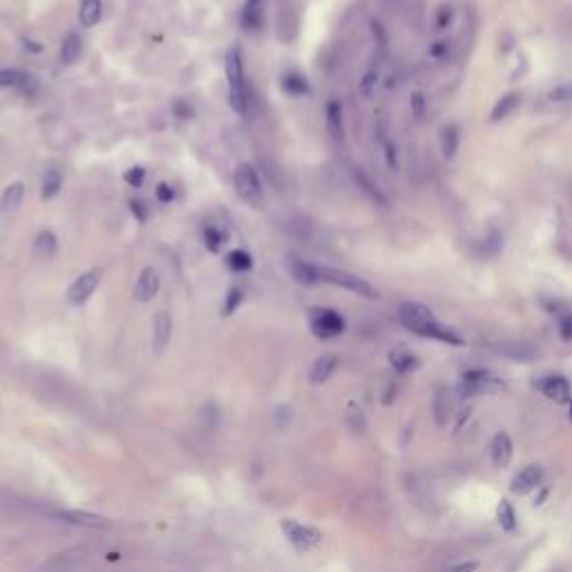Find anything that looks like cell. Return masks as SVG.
I'll list each match as a JSON object with an SVG mask.
<instances>
[{
  "label": "cell",
  "instance_id": "cell-4",
  "mask_svg": "<svg viewBox=\"0 0 572 572\" xmlns=\"http://www.w3.org/2000/svg\"><path fill=\"white\" fill-rule=\"evenodd\" d=\"M235 190L240 195L242 202H246L253 208H260L264 202V193H262V181L257 177L255 168L251 164H242L235 170Z\"/></svg>",
  "mask_w": 572,
  "mask_h": 572
},
{
  "label": "cell",
  "instance_id": "cell-1",
  "mask_svg": "<svg viewBox=\"0 0 572 572\" xmlns=\"http://www.w3.org/2000/svg\"><path fill=\"white\" fill-rule=\"evenodd\" d=\"M398 318L407 331H412L421 338L438 340V342H445V345H452V347L463 345V338L459 333L443 327V324L436 320L432 309L425 307L421 302H403L398 309Z\"/></svg>",
  "mask_w": 572,
  "mask_h": 572
},
{
  "label": "cell",
  "instance_id": "cell-18",
  "mask_svg": "<svg viewBox=\"0 0 572 572\" xmlns=\"http://www.w3.org/2000/svg\"><path fill=\"white\" fill-rule=\"evenodd\" d=\"M327 130L333 141H345V117H342V106L338 101L327 103Z\"/></svg>",
  "mask_w": 572,
  "mask_h": 572
},
{
  "label": "cell",
  "instance_id": "cell-21",
  "mask_svg": "<svg viewBox=\"0 0 572 572\" xmlns=\"http://www.w3.org/2000/svg\"><path fill=\"white\" fill-rule=\"evenodd\" d=\"M59 517L63 521H70L74 526H83V528H108L110 526V521L106 517H99V514H90V512L63 510Z\"/></svg>",
  "mask_w": 572,
  "mask_h": 572
},
{
  "label": "cell",
  "instance_id": "cell-42",
  "mask_svg": "<svg viewBox=\"0 0 572 572\" xmlns=\"http://www.w3.org/2000/svg\"><path fill=\"white\" fill-rule=\"evenodd\" d=\"M123 179H126L128 186H132V188H141V186H143V179H146V170H143L141 166H135V168L126 170V175H123Z\"/></svg>",
  "mask_w": 572,
  "mask_h": 572
},
{
  "label": "cell",
  "instance_id": "cell-11",
  "mask_svg": "<svg viewBox=\"0 0 572 572\" xmlns=\"http://www.w3.org/2000/svg\"><path fill=\"white\" fill-rule=\"evenodd\" d=\"M537 387L541 389V394L550 398V400H555V403H566V400H570V394H572V387L568 383V378L564 376H546L543 380H539Z\"/></svg>",
  "mask_w": 572,
  "mask_h": 572
},
{
  "label": "cell",
  "instance_id": "cell-19",
  "mask_svg": "<svg viewBox=\"0 0 572 572\" xmlns=\"http://www.w3.org/2000/svg\"><path fill=\"white\" fill-rule=\"evenodd\" d=\"M546 309L552 313V316L557 318V324H559V333H561V338L564 340H572V311L568 309V304L564 302H546Z\"/></svg>",
  "mask_w": 572,
  "mask_h": 572
},
{
  "label": "cell",
  "instance_id": "cell-29",
  "mask_svg": "<svg viewBox=\"0 0 572 572\" xmlns=\"http://www.w3.org/2000/svg\"><path fill=\"white\" fill-rule=\"evenodd\" d=\"M497 519H499L501 530H505V532H514V530H517V526H519L517 512H514L512 503L508 499H501L499 508H497Z\"/></svg>",
  "mask_w": 572,
  "mask_h": 572
},
{
  "label": "cell",
  "instance_id": "cell-48",
  "mask_svg": "<svg viewBox=\"0 0 572 572\" xmlns=\"http://www.w3.org/2000/svg\"><path fill=\"white\" fill-rule=\"evenodd\" d=\"M412 110H414V117L421 121L425 117V99H423V94H414V99H412Z\"/></svg>",
  "mask_w": 572,
  "mask_h": 572
},
{
  "label": "cell",
  "instance_id": "cell-25",
  "mask_svg": "<svg viewBox=\"0 0 572 572\" xmlns=\"http://www.w3.org/2000/svg\"><path fill=\"white\" fill-rule=\"evenodd\" d=\"M389 362H392L394 371H398V374H412V371H416L418 365H421L418 358L414 354H409V351H405V349L392 351V354H389Z\"/></svg>",
  "mask_w": 572,
  "mask_h": 572
},
{
  "label": "cell",
  "instance_id": "cell-14",
  "mask_svg": "<svg viewBox=\"0 0 572 572\" xmlns=\"http://www.w3.org/2000/svg\"><path fill=\"white\" fill-rule=\"evenodd\" d=\"M170 338H173V318L166 311H159L155 316V322H152V345H155L157 354H161L168 347Z\"/></svg>",
  "mask_w": 572,
  "mask_h": 572
},
{
  "label": "cell",
  "instance_id": "cell-39",
  "mask_svg": "<svg viewBox=\"0 0 572 572\" xmlns=\"http://www.w3.org/2000/svg\"><path fill=\"white\" fill-rule=\"evenodd\" d=\"M503 251V235L501 233H490V237H485L483 242V255L485 257H497Z\"/></svg>",
  "mask_w": 572,
  "mask_h": 572
},
{
  "label": "cell",
  "instance_id": "cell-23",
  "mask_svg": "<svg viewBox=\"0 0 572 572\" xmlns=\"http://www.w3.org/2000/svg\"><path fill=\"white\" fill-rule=\"evenodd\" d=\"M459 146H461V128L456 126V123H450V126H445L443 132H441L443 157L445 159H454L456 152H459Z\"/></svg>",
  "mask_w": 572,
  "mask_h": 572
},
{
  "label": "cell",
  "instance_id": "cell-5",
  "mask_svg": "<svg viewBox=\"0 0 572 572\" xmlns=\"http://www.w3.org/2000/svg\"><path fill=\"white\" fill-rule=\"evenodd\" d=\"M345 318L333 309H313L311 311V331L320 340L338 338L345 331Z\"/></svg>",
  "mask_w": 572,
  "mask_h": 572
},
{
  "label": "cell",
  "instance_id": "cell-47",
  "mask_svg": "<svg viewBox=\"0 0 572 572\" xmlns=\"http://www.w3.org/2000/svg\"><path fill=\"white\" fill-rule=\"evenodd\" d=\"M173 110H175V114H177L179 119H190V117H193V114H195V112H193V108H190L188 103H186V101H181V99H179V101H175Z\"/></svg>",
  "mask_w": 572,
  "mask_h": 572
},
{
  "label": "cell",
  "instance_id": "cell-10",
  "mask_svg": "<svg viewBox=\"0 0 572 572\" xmlns=\"http://www.w3.org/2000/svg\"><path fill=\"white\" fill-rule=\"evenodd\" d=\"M543 481V470L539 465H528V467H523V470L514 476L512 483H510V490L512 494H519V497H523V494H530L532 490H537L539 485Z\"/></svg>",
  "mask_w": 572,
  "mask_h": 572
},
{
  "label": "cell",
  "instance_id": "cell-13",
  "mask_svg": "<svg viewBox=\"0 0 572 572\" xmlns=\"http://www.w3.org/2000/svg\"><path fill=\"white\" fill-rule=\"evenodd\" d=\"M494 351L517 362H530L539 356L537 347L530 345V342H499V345H494Z\"/></svg>",
  "mask_w": 572,
  "mask_h": 572
},
{
  "label": "cell",
  "instance_id": "cell-37",
  "mask_svg": "<svg viewBox=\"0 0 572 572\" xmlns=\"http://www.w3.org/2000/svg\"><path fill=\"white\" fill-rule=\"evenodd\" d=\"M452 41L450 38H438V41H434L432 45H429V50H427V56L432 61H447L450 59V54H452Z\"/></svg>",
  "mask_w": 572,
  "mask_h": 572
},
{
  "label": "cell",
  "instance_id": "cell-28",
  "mask_svg": "<svg viewBox=\"0 0 572 572\" xmlns=\"http://www.w3.org/2000/svg\"><path fill=\"white\" fill-rule=\"evenodd\" d=\"M34 249L36 253L45 257V260H50V257L56 255V251H59V240H56V235L52 231H41L36 237V244H34Z\"/></svg>",
  "mask_w": 572,
  "mask_h": 572
},
{
  "label": "cell",
  "instance_id": "cell-26",
  "mask_svg": "<svg viewBox=\"0 0 572 572\" xmlns=\"http://www.w3.org/2000/svg\"><path fill=\"white\" fill-rule=\"evenodd\" d=\"M81 50H83L81 36L79 34H68V36L63 38V43H61V61L65 65H74L76 61H79Z\"/></svg>",
  "mask_w": 572,
  "mask_h": 572
},
{
  "label": "cell",
  "instance_id": "cell-45",
  "mask_svg": "<svg viewBox=\"0 0 572 572\" xmlns=\"http://www.w3.org/2000/svg\"><path fill=\"white\" fill-rule=\"evenodd\" d=\"M155 195H157V199H159L161 204H170L175 199V190H173V186H170V184H159L155 188Z\"/></svg>",
  "mask_w": 572,
  "mask_h": 572
},
{
  "label": "cell",
  "instance_id": "cell-8",
  "mask_svg": "<svg viewBox=\"0 0 572 572\" xmlns=\"http://www.w3.org/2000/svg\"><path fill=\"white\" fill-rule=\"evenodd\" d=\"M161 289V275L155 266H146L141 271L139 280L135 284V300L137 302H152L157 298V293Z\"/></svg>",
  "mask_w": 572,
  "mask_h": 572
},
{
  "label": "cell",
  "instance_id": "cell-36",
  "mask_svg": "<svg viewBox=\"0 0 572 572\" xmlns=\"http://www.w3.org/2000/svg\"><path fill=\"white\" fill-rule=\"evenodd\" d=\"M204 244H206V249L211 251V253H219V251L224 249V244H226V233L219 231L217 226H206Z\"/></svg>",
  "mask_w": 572,
  "mask_h": 572
},
{
  "label": "cell",
  "instance_id": "cell-33",
  "mask_svg": "<svg viewBox=\"0 0 572 572\" xmlns=\"http://www.w3.org/2000/svg\"><path fill=\"white\" fill-rule=\"evenodd\" d=\"M242 25L246 32H255L262 27V5H251L246 3L244 12H242Z\"/></svg>",
  "mask_w": 572,
  "mask_h": 572
},
{
  "label": "cell",
  "instance_id": "cell-12",
  "mask_svg": "<svg viewBox=\"0 0 572 572\" xmlns=\"http://www.w3.org/2000/svg\"><path fill=\"white\" fill-rule=\"evenodd\" d=\"M226 79H228V90H240L246 88V79H244V63H242V54L237 47H231L226 54Z\"/></svg>",
  "mask_w": 572,
  "mask_h": 572
},
{
  "label": "cell",
  "instance_id": "cell-46",
  "mask_svg": "<svg viewBox=\"0 0 572 572\" xmlns=\"http://www.w3.org/2000/svg\"><path fill=\"white\" fill-rule=\"evenodd\" d=\"M479 561H461V564H454V566H447L443 572H476L479 570Z\"/></svg>",
  "mask_w": 572,
  "mask_h": 572
},
{
  "label": "cell",
  "instance_id": "cell-15",
  "mask_svg": "<svg viewBox=\"0 0 572 572\" xmlns=\"http://www.w3.org/2000/svg\"><path fill=\"white\" fill-rule=\"evenodd\" d=\"M492 463L497 467H508L510 461H512V454H514V447H512V438L505 434V432H499L497 436L492 438Z\"/></svg>",
  "mask_w": 572,
  "mask_h": 572
},
{
  "label": "cell",
  "instance_id": "cell-49",
  "mask_svg": "<svg viewBox=\"0 0 572 572\" xmlns=\"http://www.w3.org/2000/svg\"><path fill=\"white\" fill-rule=\"evenodd\" d=\"M570 418H572V405H570Z\"/></svg>",
  "mask_w": 572,
  "mask_h": 572
},
{
  "label": "cell",
  "instance_id": "cell-31",
  "mask_svg": "<svg viewBox=\"0 0 572 572\" xmlns=\"http://www.w3.org/2000/svg\"><path fill=\"white\" fill-rule=\"evenodd\" d=\"M226 266L235 273H246V271L253 269V257L246 251L237 249V251H231L226 255Z\"/></svg>",
  "mask_w": 572,
  "mask_h": 572
},
{
  "label": "cell",
  "instance_id": "cell-20",
  "mask_svg": "<svg viewBox=\"0 0 572 572\" xmlns=\"http://www.w3.org/2000/svg\"><path fill=\"white\" fill-rule=\"evenodd\" d=\"M25 199V184L23 181H12L5 190L3 195H0V211L3 213H14L21 208Z\"/></svg>",
  "mask_w": 572,
  "mask_h": 572
},
{
  "label": "cell",
  "instance_id": "cell-40",
  "mask_svg": "<svg viewBox=\"0 0 572 572\" xmlns=\"http://www.w3.org/2000/svg\"><path fill=\"white\" fill-rule=\"evenodd\" d=\"M454 21V7L452 5H441L436 12V18H434V30H447V27L452 25Z\"/></svg>",
  "mask_w": 572,
  "mask_h": 572
},
{
  "label": "cell",
  "instance_id": "cell-38",
  "mask_svg": "<svg viewBox=\"0 0 572 572\" xmlns=\"http://www.w3.org/2000/svg\"><path fill=\"white\" fill-rule=\"evenodd\" d=\"M242 302H244V291L242 289H237V286H233L231 291H228L226 295V300H224V307H222V316L228 318V316H233V313L242 307Z\"/></svg>",
  "mask_w": 572,
  "mask_h": 572
},
{
  "label": "cell",
  "instance_id": "cell-9",
  "mask_svg": "<svg viewBox=\"0 0 572 572\" xmlns=\"http://www.w3.org/2000/svg\"><path fill=\"white\" fill-rule=\"evenodd\" d=\"M286 269H289L291 278L302 286H316V284L322 282L320 266L304 262V260H300V257H289V260H286Z\"/></svg>",
  "mask_w": 572,
  "mask_h": 572
},
{
  "label": "cell",
  "instance_id": "cell-27",
  "mask_svg": "<svg viewBox=\"0 0 572 572\" xmlns=\"http://www.w3.org/2000/svg\"><path fill=\"white\" fill-rule=\"evenodd\" d=\"M101 14H103L101 0H81L79 21H81L83 27H94L101 21Z\"/></svg>",
  "mask_w": 572,
  "mask_h": 572
},
{
  "label": "cell",
  "instance_id": "cell-30",
  "mask_svg": "<svg viewBox=\"0 0 572 572\" xmlns=\"http://www.w3.org/2000/svg\"><path fill=\"white\" fill-rule=\"evenodd\" d=\"M61 188H63V177L59 170H47L43 177V184H41V197L45 202L47 199H54L61 193Z\"/></svg>",
  "mask_w": 572,
  "mask_h": 572
},
{
  "label": "cell",
  "instance_id": "cell-6",
  "mask_svg": "<svg viewBox=\"0 0 572 572\" xmlns=\"http://www.w3.org/2000/svg\"><path fill=\"white\" fill-rule=\"evenodd\" d=\"M282 532H284L286 541L298 550H311L322 541L320 530H316L313 526H304V523L295 521V519L282 521Z\"/></svg>",
  "mask_w": 572,
  "mask_h": 572
},
{
  "label": "cell",
  "instance_id": "cell-32",
  "mask_svg": "<svg viewBox=\"0 0 572 572\" xmlns=\"http://www.w3.org/2000/svg\"><path fill=\"white\" fill-rule=\"evenodd\" d=\"M282 88L286 94H291V97H304V94H309V83L304 76L300 74H286L282 79Z\"/></svg>",
  "mask_w": 572,
  "mask_h": 572
},
{
  "label": "cell",
  "instance_id": "cell-35",
  "mask_svg": "<svg viewBox=\"0 0 572 572\" xmlns=\"http://www.w3.org/2000/svg\"><path fill=\"white\" fill-rule=\"evenodd\" d=\"M378 83H380V65H374V68L367 70L365 76L360 79V94L365 99H371L376 94Z\"/></svg>",
  "mask_w": 572,
  "mask_h": 572
},
{
  "label": "cell",
  "instance_id": "cell-3",
  "mask_svg": "<svg viewBox=\"0 0 572 572\" xmlns=\"http://www.w3.org/2000/svg\"><path fill=\"white\" fill-rule=\"evenodd\" d=\"M501 389H505L503 380H499L494 374L483 371V369L465 371L461 378V385H459V392L463 398H472V396H481V394H497Z\"/></svg>",
  "mask_w": 572,
  "mask_h": 572
},
{
  "label": "cell",
  "instance_id": "cell-34",
  "mask_svg": "<svg viewBox=\"0 0 572 572\" xmlns=\"http://www.w3.org/2000/svg\"><path fill=\"white\" fill-rule=\"evenodd\" d=\"M30 81V74L21 70H0V88H25Z\"/></svg>",
  "mask_w": 572,
  "mask_h": 572
},
{
  "label": "cell",
  "instance_id": "cell-2",
  "mask_svg": "<svg viewBox=\"0 0 572 572\" xmlns=\"http://www.w3.org/2000/svg\"><path fill=\"white\" fill-rule=\"evenodd\" d=\"M320 278H322V282H331V284L340 286V289L360 295V298H367V300L378 298V291L374 286L356 273H349L342 269H331V266H320Z\"/></svg>",
  "mask_w": 572,
  "mask_h": 572
},
{
  "label": "cell",
  "instance_id": "cell-17",
  "mask_svg": "<svg viewBox=\"0 0 572 572\" xmlns=\"http://www.w3.org/2000/svg\"><path fill=\"white\" fill-rule=\"evenodd\" d=\"M432 412L436 418V425L445 427L452 416V400H450V392H447L445 387H436L434 398H432Z\"/></svg>",
  "mask_w": 572,
  "mask_h": 572
},
{
  "label": "cell",
  "instance_id": "cell-22",
  "mask_svg": "<svg viewBox=\"0 0 572 572\" xmlns=\"http://www.w3.org/2000/svg\"><path fill=\"white\" fill-rule=\"evenodd\" d=\"M351 175H354V181L358 184V188L371 199V202L378 204V206H387V197L383 195V190H380V188L374 184V181H371L365 173H362L360 168H351Z\"/></svg>",
  "mask_w": 572,
  "mask_h": 572
},
{
  "label": "cell",
  "instance_id": "cell-7",
  "mask_svg": "<svg viewBox=\"0 0 572 572\" xmlns=\"http://www.w3.org/2000/svg\"><path fill=\"white\" fill-rule=\"evenodd\" d=\"M101 278H103L101 269H92L88 273L79 275V278H76L68 289V302L72 304V307H81V304H85L94 295V291L99 289Z\"/></svg>",
  "mask_w": 572,
  "mask_h": 572
},
{
  "label": "cell",
  "instance_id": "cell-41",
  "mask_svg": "<svg viewBox=\"0 0 572 572\" xmlns=\"http://www.w3.org/2000/svg\"><path fill=\"white\" fill-rule=\"evenodd\" d=\"M548 99L552 103H570L572 101V81L561 83V85H557V88H552L548 92Z\"/></svg>",
  "mask_w": 572,
  "mask_h": 572
},
{
  "label": "cell",
  "instance_id": "cell-43",
  "mask_svg": "<svg viewBox=\"0 0 572 572\" xmlns=\"http://www.w3.org/2000/svg\"><path fill=\"white\" fill-rule=\"evenodd\" d=\"M130 211H132V215H135L141 224H146V222H148V217H150V208L146 206V202H141V199H132V202H130Z\"/></svg>",
  "mask_w": 572,
  "mask_h": 572
},
{
  "label": "cell",
  "instance_id": "cell-16",
  "mask_svg": "<svg viewBox=\"0 0 572 572\" xmlns=\"http://www.w3.org/2000/svg\"><path fill=\"white\" fill-rule=\"evenodd\" d=\"M338 367V358L333 354H324L320 356L316 362L311 365V371H309V380L313 385H322L327 383V380L333 376V371Z\"/></svg>",
  "mask_w": 572,
  "mask_h": 572
},
{
  "label": "cell",
  "instance_id": "cell-44",
  "mask_svg": "<svg viewBox=\"0 0 572 572\" xmlns=\"http://www.w3.org/2000/svg\"><path fill=\"white\" fill-rule=\"evenodd\" d=\"M383 148H385V164H387V168L392 170V173H396L398 170V152H396V146L392 141H387V143H383Z\"/></svg>",
  "mask_w": 572,
  "mask_h": 572
},
{
  "label": "cell",
  "instance_id": "cell-24",
  "mask_svg": "<svg viewBox=\"0 0 572 572\" xmlns=\"http://www.w3.org/2000/svg\"><path fill=\"white\" fill-rule=\"evenodd\" d=\"M519 103H521V97H519V94H514V92L505 94V97H501V99L497 101V106L492 108L490 121H492V123L505 121V119H508V117H510V114H512L514 110L519 108Z\"/></svg>",
  "mask_w": 572,
  "mask_h": 572
}]
</instances>
